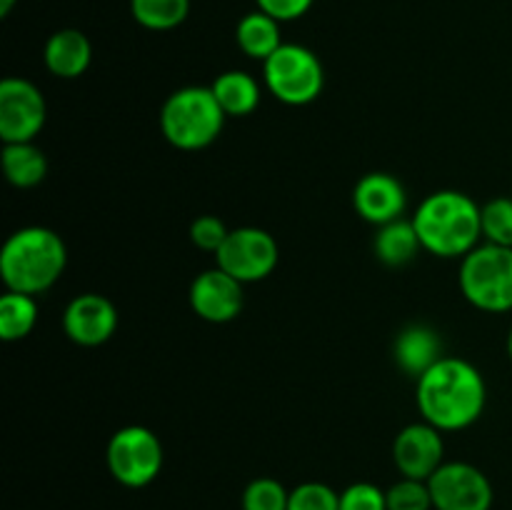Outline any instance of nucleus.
Wrapping results in <instances>:
<instances>
[{
    "label": "nucleus",
    "instance_id": "f257e3e1",
    "mask_svg": "<svg viewBox=\"0 0 512 510\" xmlns=\"http://www.w3.org/2000/svg\"><path fill=\"white\" fill-rule=\"evenodd\" d=\"M415 403L430 425L443 433H458L480 420L488 403V385L470 360L445 355L415 380Z\"/></svg>",
    "mask_w": 512,
    "mask_h": 510
},
{
    "label": "nucleus",
    "instance_id": "f03ea898",
    "mask_svg": "<svg viewBox=\"0 0 512 510\" xmlns=\"http://www.w3.org/2000/svg\"><path fill=\"white\" fill-rule=\"evenodd\" d=\"M480 208L468 193L435 190L418 205L413 220L420 245L435 258H460L478 248L483 240Z\"/></svg>",
    "mask_w": 512,
    "mask_h": 510
},
{
    "label": "nucleus",
    "instance_id": "7ed1b4c3",
    "mask_svg": "<svg viewBox=\"0 0 512 510\" xmlns=\"http://www.w3.org/2000/svg\"><path fill=\"white\" fill-rule=\"evenodd\" d=\"M68 248L55 230L45 225H25L8 235L0 250V278L5 290L43 295L65 273Z\"/></svg>",
    "mask_w": 512,
    "mask_h": 510
},
{
    "label": "nucleus",
    "instance_id": "20e7f679",
    "mask_svg": "<svg viewBox=\"0 0 512 510\" xmlns=\"http://www.w3.org/2000/svg\"><path fill=\"white\" fill-rule=\"evenodd\" d=\"M228 115L215 100L213 90L203 85H185L173 90L160 108V133L178 150H203L223 133Z\"/></svg>",
    "mask_w": 512,
    "mask_h": 510
},
{
    "label": "nucleus",
    "instance_id": "39448f33",
    "mask_svg": "<svg viewBox=\"0 0 512 510\" xmlns=\"http://www.w3.org/2000/svg\"><path fill=\"white\" fill-rule=\"evenodd\" d=\"M460 293L483 313L512 310V248L480 243L460 260Z\"/></svg>",
    "mask_w": 512,
    "mask_h": 510
},
{
    "label": "nucleus",
    "instance_id": "423d86ee",
    "mask_svg": "<svg viewBox=\"0 0 512 510\" xmlns=\"http://www.w3.org/2000/svg\"><path fill=\"white\" fill-rule=\"evenodd\" d=\"M263 83L275 100L293 108L315 103L325 88V68L318 55L298 43H283L263 63Z\"/></svg>",
    "mask_w": 512,
    "mask_h": 510
},
{
    "label": "nucleus",
    "instance_id": "0eeeda50",
    "mask_svg": "<svg viewBox=\"0 0 512 510\" xmlns=\"http://www.w3.org/2000/svg\"><path fill=\"white\" fill-rule=\"evenodd\" d=\"M105 463L115 483L138 490L153 483L165 463V450L158 435L145 425H125L115 430L105 448Z\"/></svg>",
    "mask_w": 512,
    "mask_h": 510
},
{
    "label": "nucleus",
    "instance_id": "6e6552de",
    "mask_svg": "<svg viewBox=\"0 0 512 510\" xmlns=\"http://www.w3.org/2000/svg\"><path fill=\"white\" fill-rule=\"evenodd\" d=\"M280 263V248L278 240L263 228L255 225H243V228H233L215 253V265L223 268L225 273L233 275L243 285L260 283Z\"/></svg>",
    "mask_w": 512,
    "mask_h": 510
},
{
    "label": "nucleus",
    "instance_id": "1a4fd4ad",
    "mask_svg": "<svg viewBox=\"0 0 512 510\" xmlns=\"http://www.w3.org/2000/svg\"><path fill=\"white\" fill-rule=\"evenodd\" d=\"M48 120L43 93L28 78H5L0 83V140L33 143Z\"/></svg>",
    "mask_w": 512,
    "mask_h": 510
},
{
    "label": "nucleus",
    "instance_id": "9d476101",
    "mask_svg": "<svg viewBox=\"0 0 512 510\" xmlns=\"http://www.w3.org/2000/svg\"><path fill=\"white\" fill-rule=\"evenodd\" d=\"M435 510H490L493 508V483L473 463L445 460L428 480Z\"/></svg>",
    "mask_w": 512,
    "mask_h": 510
},
{
    "label": "nucleus",
    "instance_id": "9b49d317",
    "mask_svg": "<svg viewBox=\"0 0 512 510\" xmlns=\"http://www.w3.org/2000/svg\"><path fill=\"white\" fill-rule=\"evenodd\" d=\"M245 285L225 273L223 268L203 270L190 283V308L200 320L213 325H225L243 313Z\"/></svg>",
    "mask_w": 512,
    "mask_h": 510
},
{
    "label": "nucleus",
    "instance_id": "f8f14e48",
    "mask_svg": "<svg viewBox=\"0 0 512 510\" xmlns=\"http://www.w3.org/2000/svg\"><path fill=\"white\" fill-rule=\"evenodd\" d=\"M393 463L403 478L430 480L435 470L445 463L443 430L430 425L428 420L410 423L395 435Z\"/></svg>",
    "mask_w": 512,
    "mask_h": 510
},
{
    "label": "nucleus",
    "instance_id": "ddd939ff",
    "mask_svg": "<svg viewBox=\"0 0 512 510\" xmlns=\"http://www.w3.org/2000/svg\"><path fill=\"white\" fill-rule=\"evenodd\" d=\"M63 330L70 343L80 348H98L118 330V310L113 300L100 293L75 295L63 310Z\"/></svg>",
    "mask_w": 512,
    "mask_h": 510
},
{
    "label": "nucleus",
    "instance_id": "4468645a",
    "mask_svg": "<svg viewBox=\"0 0 512 510\" xmlns=\"http://www.w3.org/2000/svg\"><path fill=\"white\" fill-rule=\"evenodd\" d=\"M353 208L365 223L380 228V225L403 218L405 208H408V193H405V185L393 173L375 170V173L363 175L355 183Z\"/></svg>",
    "mask_w": 512,
    "mask_h": 510
},
{
    "label": "nucleus",
    "instance_id": "2eb2a0df",
    "mask_svg": "<svg viewBox=\"0 0 512 510\" xmlns=\"http://www.w3.org/2000/svg\"><path fill=\"white\" fill-rule=\"evenodd\" d=\"M443 338L438 330L425 323L405 325L393 343V360L405 375L418 380L420 375L428 373L438 360H443Z\"/></svg>",
    "mask_w": 512,
    "mask_h": 510
},
{
    "label": "nucleus",
    "instance_id": "dca6fc26",
    "mask_svg": "<svg viewBox=\"0 0 512 510\" xmlns=\"http://www.w3.org/2000/svg\"><path fill=\"white\" fill-rule=\"evenodd\" d=\"M43 63L50 75L60 80H75L88 73L93 63V45L78 28H60L45 40Z\"/></svg>",
    "mask_w": 512,
    "mask_h": 510
},
{
    "label": "nucleus",
    "instance_id": "f3484780",
    "mask_svg": "<svg viewBox=\"0 0 512 510\" xmlns=\"http://www.w3.org/2000/svg\"><path fill=\"white\" fill-rule=\"evenodd\" d=\"M215 100L228 118H248L258 110L263 88L245 70H225L210 83Z\"/></svg>",
    "mask_w": 512,
    "mask_h": 510
},
{
    "label": "nucleus",
    "instance_id": "a211bd4d",
    "mask_svg": "<svg viewBox=\"0 0 512 510\" xmlns=\"http://www.w3.org/2000/svg\"><path fill=\"white\" fill-rule=\"evenodd\" d=\"M280 20L273 15L263 13L260 8L250 10L235 25V43L238 48L248 55L250 60H265L283 45V33H280Z\"/></svg>",
    "mask_w": 512,
    "mask_h": 510
},
{
    "label": "nucleus",
    "instance_id": "6ab92c4d",
    "mask_svg": "<svg viewBox=\"0 0 512 510\" xmlns=\"http://www.w3.org/2000/svg\"><path fill=\"white\" fill-rule=\"evenodd\" d=\"M420 250H423V245H420L413 220L398 218L388 225H380L378 233H375L373 253L388 268H405L418 258Z\"/></svg>",
    "mask_w": 512,
    "mask_h": 510
},
{
    "label": "nucleus",
    "instance_id": "aec40b11",
    "mask_svg": "<svg viewBox=\"0 0 512 510\" xmlns=\"http://www.w3.org/2000/svg\"><path fill=\"white\" fill-rule=\"evenodd\" d=\"M3 173L13 188L30 190L48 175V158L33 143H3Z\"/></svg>",
    "mask_w": 512,
    "mask_h": 510
},
{
    "label": "nucleus",
    "instance_id": "412c9836",
    "mask_svg": "<svg viewBox=\"0 0 512 510\" xmlns=\"http://www.w3.org/2000/svg\"><path fill=\"white\" fill-rule=\"evenodd\" d=\"M38 325V300L35 295L5 290L0 298V338L5 343H18L28 338Z\"/></svg>",
    "mask_w": 512,
    "mask_h": 510
},
{
    "label": "nucleus",
    "instance_id": "4be33fe9",
    "mask_svg": "<svg viewBox=\"0 0 512 510\" xmlns=\"http://www.w3.org/2000/svg\"><path fill=\"white\" fill-rule=\"evenodd\" d=\"M135 23L153 33L180 28L190 15V0H130Z\"/></svg>",
    "mask_w": 512,
    "mask_h": 510
},
{
    "label": "nucleus",
    "instance_id": "5701e85b",
    "mask_svg": "<svg viewBox=\"0 0 512 510\" xmlns=\"http://www.w3.org/2000/svg\"><path fill=\"white\" fill-rule=\"evenodd\" d=\"M483 243L512 248V198L498 195L480 208Z\"/></svg>",
    "mask_w": 512,
    "mask_h": 510
},
{
    "label": "nucleus",
    "instance_id": "b1692460",
    "mask_svg": "<svg viewBox=\"0 0 512 510\" xmlns=\"http://www.w3.org/2000/svg\"><path fill=\"white\" fill-rule=\"evenodd\" d=\"M290 490L285 488L280 480L268 478H255L250 480L240 495V508L243 510H288Z\"/></svg>",
    "mask_w": 512,
    "mask_h": 510
},
{
    "label": "nucleus",
    "instance_id": "393cba45",
    "mask_svg": "<svg viewBox=\"0 0 512 510\" xmlns=\"http://www.w3.org/2000/svg\"><path fill=\"white\" fill-rule=\"evenodd\" d=\"M385 498H388V510H435L428 480L400 475L398 483L385 490Z\"/></svg>",
    "mask_w": 512,
    "mask_h": 510
},
{
    "label": "nucleus",
    "instance_id": "a878e982",
    "mask_svg": "<svg viewBox=\"0 0 512 510\" xmlns=\"http://www.w3.org/2000/svg\"><path fill=\"white\" fill-rule=\"evenodd\" d=\"M288 510H340V493L320 480H308L290 490Z\"/></svg>",
    "mask_w": 512,
    "mask_h": 510
},
{
    "label": "nucleus",
    "instance_id": "bb28decb",
    "mask_svg": "<svg viewBox=\"0 0 512 510\" xmlns=\"http://www.w3.org/2000/svg\"><path fill=\"white\" fill-rule=\"evenodd\" d=\"M228 233L230 228L218 218V215H198V218L190 223V243L210 255L218 253L220 245L228 238Z\"/></svg>",
    "mask_w": 512,
    "mask_h": 510
},
{
    "label": "nucleus",
    "instance_id": "cd10ccee",
    "mask_svg": "<svg viewBox=\"0 0 512 510\" xmlns=\"http://www.w3.org/2000/svg\"><path fill=\"white\" fill-rule=\"evenodd\" d=\"M340 510H388V498L383 488L360 480V483H350L340 493Z\"/></svg>",
    "mask_w": 512,
    "mask_h": 510
},
{
    "label": "nucleus",
    "instance_id": "c85d7f7f",
    "mask_svg": "<svg viewBox=\"0 0 512 510\" xmlns=\"http://www.w3.org/2000/svg\"><path fill=\"white\" fill-rule=\"evenodd\" d=\"M313 3L315 0H255V5H258L263 13L273 15L280 23H290V20L303 18V15L313 8Z\"/></svg>",
    "mask_w": 512,
    "mask_h": 510
},
{
    "label": "nucleus",
    "instance_id": "c756f323",
    "mask_svg": "<svg viewBox=\"0 0 512 510\" xmlns=\"http://www.w3.org/2000/svg\"><path fill=\"white\" fill-rule=\"evenodd\" d=\"M15 3H18V0H0V15H3V18H8L10 10L15 8Z\"/></svg>",
    "mask_w": 512,
    "mask_h": 510
},
{
    "label": "nucleus",
    "instance_id": "7c9ffc66",
    "mask_svg": "<svg viewBox=\"0 0 512 510\" xmlns=\"http://www.w3.org/2000/svg\"><path fill=\"white\" fill-rule=\"evenodd\" d=\"M508 358H510V363H512V328H510V333H508Z\"/></svg>",
    "mask_w": 512,
    "mask_h": 510
}]
</instances>
